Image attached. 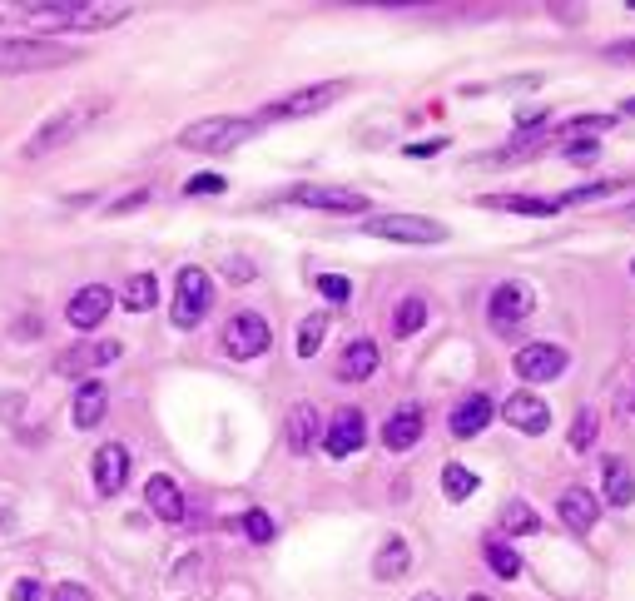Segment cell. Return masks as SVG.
Returning <instances> with one entry per match:
<instances>
[{
	"mask_svg": "<svg viewBox=\"0 0 635 601\" xmlns=\"http://www.w3.org/2000/svg\"><path fill=\"white\" fill-rule=\"evenodd\" d=\"M263 120H239V115H209V120H194L179 130V150H194V154H224V150H239L244 140H254Z\"/></svg>",
	"mask_w": 635,
	"mask_h": 601,
	"instance_id": "1",
	"label": "cell"
},
{
	"mask_svg": "<svg viewBox=\"0 0 635 601\" xmlns=\"http://www.w3.org/2000/svg\"><path fill=\"white\" fill-rule=\"evenodd\" d=\"M95 115H100V105H65V110H55V115L25 140V159H40V154L65 150L70 140H80V135L95 125Z\"/></svg>",
	"mask_w": 635,
	"mask_h": 601,
	"instance_id": "2",
	"label": "cell"
},
{
	"mask_svg": "<svg viewBox=\"0 0 635 601\" xmlns=\"http://www.w3.org/2000/svg\"><path fill=\"white\" fill-rule=\"evenodd\" d=\"M75 60L70 45L55 40H0V75H30V70H55Z\"/></svg>",
	"mask_w": 635,
	"mask_h": 601,
	"instance_id": "3",
	"label": "cell"
},
{
	"mask_svg": "<svg viewBox=\"0 0 635 601\" xmlns=\"http://www.w3.org/2000/svg\"><path fill=\"white\" fill-rule=\"evenodd\" d=\"M348 95V80H328V85H303V90H293V95H283V100H273V105H263V125L268 120H303V115H323L333 100H343Z\"/></svg>",
	"mask_w": 635,
	"mask_h": 601,
	"instance_id": "4",
	"label": "cell"
},
{
	"mask_svg": "<svg viewBox=\"0 0 635 601\" xmlns=\"http://www.w3.org/2000/svg\"><path fill=\"white\" fill-rule=\"evenodd\" d=\"M363 234L392 239V244H447V224L422 219V214H378L363 224Z\"/></svg>",
	"mask_w": 635,
	"mask_h": 601,
	"instance_id": "5",
	"label": "cell"
},
{
	"mask_svg": "<svg viewBox=\"0 0 635 601\" xmlns=\"http://www.w3.org/2000/svg\"><path fill=\"white\" fill-rule=\"evenodd\" d=\"M214 308V279L204 269H179L174 279V323L179 328H199Z\"/></svg>",
	"mask_w": 635,
	"mask_h": 601,
	"instance_id": "6",
	"label": "cell"
},
{
	"mask_svg": "<svg viewBox=\"0 0 635 601\" xmlns=\"http://www.w3.org/2000/svg\"><path fill=\"white\" fill-rule=\"evenodd\" d=\"M224 353L229 358H258V353H268V343H273V333H268V323L258 318V313H234L229 323H224Z\"/></svg>",
	"mask_w": 635,
	"mask_h": 601,
	"instance_id": "7",
	"label": "cell"
},
{
	"mask_svg": "<svg viewBox=\"0 0 635 601\" xmlns=\"http://www.w3.org/2000/svg\"><path fill=\"white\" fill-rule=\"evenodd\" d=\"M288 199L303 209H328V214H368V194L333 189V184H298V189H288Z\"/></svg>",
	"mask_w": 635,
	"mask_h": 601,
	"instance_id": "8",
	"label": "cell"
},
{
	"mask_svg": "<svg viewBox=\"0 0 635 601\" xmlns=\"http://www.w3.org/2000/svg\"><path fill=\"white\" fill-rule=\"evenodd\" d=\"M566 363H571V353L556 348V343H526V348H516V378L521 383H551L556 373H566Z\"/></svg>",
	"mask_w": 635,
	"mask_h": 601,
	"instance_id": "9",
	"label": "cell"
},
{
	"mask_svg": "<svg viewBox=\"0 0 635 601\" xmlns=\"http://www.w3.org/2000/svg\"><path fill=\"white\" fill-rule=\"evenodd\" d=\"M531 308H536V294H531V284H497V294L487 299V318H492V328H516V323H526L531 318Z\"/></svg>",
	"mask_w": 635,
	"mask_h": 601,
	"instance_id": "10",
	"label": "cell"
},
{
	"mask_svg": "<svg viewBox=\"0 0 635 601\" xmlns=\"http://www.w3.org/2000/svg\"><path fill=\"white\" fill-rule=\"evenodd\" d=\"M368 443V418L358 408H343L328 428H323V452L328 457H353V452Z\"/></svg>",
	"mask_w": 635,
	"mask_h": 601,
	"instance_id": "11",
	"label": "cell"
},
{
	"mask_svg": "<svg viewBox=\"0 0 635 601\" xmlns=\"http://www.w3.org/2000/svg\"><path fill=\"white\" fill-rule=\"evenodd\" d=\"M125 358V343L120 338H100V343H75L70 353H60L55 358V368L60 373H90V368H105V363H120Z\"/></svg>",
	"mask_w": 635,
	"mask_h": 601,
	"instance_id": "12",
	"label": "cell"
},
{
	"mask_svg": "<svg viewBox=\"0 0 635 601\" xmlns=\"http://www.w3.org/2000/svg\"><path fill=\"white\" fill-rule=\"evenodd\" d=\"M95 487H100V497H120L129 482V448L125 443H105V448L95 452Z\"/></svg>",
	"mask_w": 635,
	"mask_h": 601,
	"instance_id": "13",
	"label": "cell"
},
{
	"mask_svg": "<svg viewBox=\"0 0 635 601\" xmlns=\"http://www.w3.org/2000/svg\"><path fill=\"white\" fill-rule=\"evenodd\" d=\"M502 418H507L516 433H526V438H541L551 428V413H546V403L536 393H511L507 403H502Z\"/></svg>",
	"mask_w": 635,
	"mask_h": 601,
	"instance_id": "14",
	"label": "cell"
},
{
	"mask_svg": "<svg viewBox=\"0 0 635 601\" xmlns=\"http://www.w3.org/2000/svg\"><path fill=\"white\" fill-rule=\"evenodd\" d=\"M110 308H115V294L105 289V284H90V289H80L75 299H70V308H65V318L85 333V328H100L105 318H110Z\"/></svg>",
	"mask_w": 635,
	"mask_h": 601,
	"instance_id": "15",
	"label": "cell"
},
{
	"mask_svg": "<svg viewBox=\"0 0 635 601\" xmlns=\"http://www.w3.org/2000/svg\"><path fill=\"white\" fill-rule=\"evenodd\" d=\"M492 413H497V403H492L487 393H467V398L452 408L447 428H452V438H477V433L492 423Z\"/></svg>",
	"mask_w": 635,
	"mask_h": 601,
	"instance_id": "16",
	"label": "cell"
},
{
	"mask_svg": "<svg viewBox=\"0 0 635 601\" xmlns=\"http://www.w3.org/2000/svg\"><path fill=\"white\" fill-rule=\"evenodd\" d=\"M105 408H110V388H105L100 378H85V383L75 388V403H70V418H75V428H100V418H105Z\"/></svg>",
	"mask_w": 635,
	"mask_h": 601,
	"instance_id": "17",
	"label": "cell"
},
{
	"mask_svg": "<svg viewBox=\"0 0 635 601\" xmlns=\"http://www.w3.org/2000/svg\"><path fill=\"white\" fill-rule=\"evenodd\" d=\"M144 507H149L159 522H184V497H179L174 477H164V472H154V477L144 482Z\"/></svg>",
	"mask_w": 635,
	"mask_h": 601,
	"instance_id": "18",
	"label": "cell"
},
{
	"mask_svg": "<svg viewBox=\"0 0 635 601\" xmlns=\"http://www.w3.org/2000/svg\"><path fill=\"white\" fill-rule=\"evenodd\" d=\"M422 443V413L407 403V408H397L387 423H382V448L387 452H407Z\"/></svg>",
	"mask_w": 635,
	"mask_h": 601,
	"instance_id": "19",
	"label": "cell"
},
{
	"mask_svg": "<svg viewBox=\"0 0 635 601\" xmlns=\"http://www.w3.org/2000/svg\"><path fill=\"white\" fill-rule=\"evenodd\" d=\"M283 438H288V448H293V452H313V448H318V438H323V423H318V408H308V403H298V408H288V423H283Z\"/></svg>",
	"mask_w": 635,
	"mask_h": 601,
	"instance_id": "20",
	"label": "cell"
},
{
	"mask_svg": "<svg viewBox=\"0 0 635 601\" xmlns=\"http://www.w3.org/2000/svg\"><path fill=\"white\" fill-rule=\"evenodd\" d=\"M378 373V343L373 338H353L348 348H343V358H338V378L343 383H363V378H373Z\"/></svg>",
	"mask_w": 635,
	"mask_h": 601,
	"instance_id": "21",
	"label": "cell"
},
{
	"mask_svg": "<svg viewBox=\"0 0 635 601\" xmlns=\"http://www.w3.org/2000/svg\"><path fill=\"white\" fill-rule=\"evenodd\" d=\"M556 512H561V522L571 527V532H591L596 527V497L586 492V487H566L561 492V502H556Z\"/></svg>",
	"mask_w": 635,
	"mask_h": 601,
	"instance_id": "22",
	"label": "cell"
},
{
	"mask_svg": "<svg viewBox=\"0 0 635 601\" xmlns=\"http://www.w3.org/2000/svg\"><path fill=\"white\" fill-rule=\"evenodd\" d=\"M601 477H606V502L611 507H635V467L621 457H606L601 462Z\"/></svg>",
	"mask_w": 635,
	"mask_h": 601,
	"instance_id": "23",
	"label": "cell"
},
{
	"mask_svg": "<svg viewBox=\"0 0 635 601\" xmlns=\"http://www.w3.org/2000/svg\"><path fill=\"white\" fill-rule=\"evenodd\" d=\"M487 209H507V214H556L561 209V199H531V194H487L482 199Z\"/></svg>",
	"mask_w": 635,
	"mask_h": 601,
	"instance_id": "24",
	"label": "cell"
},
{
	"mask_svg": "<svg viewBox=\"0 0 635 601\" xmlns=\"http://www.w3.org/2000/svg\"><path fill=\"white\" fill-rule=\"evenodd\" d=\"M407 567H412L407 542H402V537H387V542H382V552H378V562H373V577H378V582H392V577H402Z\"/></svg>",
	"mask_w": 635,
	"mask_h": 601,
	"instance_id": "25",
	"label": "cell"
},
{
	"mask_svg": "<svg viewBox=\"0 0 635 601\" xmlns=\"http://www.w3.org/2000/svg\"><path fill=\"white\" fill-rule=\"evenodd\" d=\"M120 303H125L129 313H149L159 303V284L149 274H129L125 284H120Z\"/></svg>",
	"mask_w": 635,
	"mask_h": 601,
	"instance_id": "26",
	"label": "cell"
},
{
	"mask_svg": "<svg viewBox=\"0 0 635 601\" xmlns=\"http://www.w3.org/2000/svg\"><path fill=\"white\" fill-rule=\"evenodd\" d=\"M25 10V20H35V25H75V0H30V5H20Z\"/></svg>",
	"mask_w": 635,
	"mask_h": 601,
	"instance_id": "27",
	"label": "cell"
},
{
	"mask_svg": "<svg viewBox=\"0 0 635 601\" xmlns=\"http://www.w3.org/2000/svg\"><path fill=\"white\" fill-rule=\"evenodd\" d=\"M611 125H616L611 115H576V120L556 125V140H561V145H576V140H586V135H596V140H601Z\"/></svg>",
	"mask_w": 635,
	"mask_h": 601,
	"instance_id": "28",
	"label": "cell"
},
{
	"mask_svg": "<svg viewBox=\"0 0 635 601\" xmlns=\"http://www.w3.org/2000/svg\"><path fill=\"white\" fill-rule=\"evenodd\" d=\"M125 15H129V5H90V0H80L75 30H105V25H120Z\"/></svg>",
	"mask_w": 635,
	"mask_h": 601,
	"instance_id": "29",
	"label": "cell"
},
{
	"mask_svg": "<svg viewBox=\"0 0 635 601\" xmlns=\"http://www.w3.org/2000/svg\"><path fill=\"white\" fill-rule=\"evenodd\" d=\"M442 492H447V502H467L477 492V472L467 462H447L442 467Z\"/></svg>",
	"mask_w": 635,
	"mask_h": 601,
	"instance_id": "30",
	"label": "cell"
},
{
	"mask_svg": "<svg viewBox=\"0 0 635 601\" xmlns=\"http://www.w3.org/2000/svg\"><path fill=\"white\" fill-rule=\"evenodd\" d=\"M487 567H492L502 582H516V577H521V557H516V547L502 542V537H492V542H487Z\"/></svg>",
	"mask_w": 635,
	"mask_h": 601,
	"instance_id": "31",
	"label": "cell"
},
{
	"mask_svg": "<svg viewBox=\"0 0 635 601\" xmlns=\"http://www.w3.org/2000/svg\"><path fill=\"white\" fill-rule=\"evenodd\" d=\"M323 338H328V313H308L298 323V358H313L323 348Z\"/></svg>",
	"mask_w": 635,
	"mask_h": 601,
	"instance_id": "32",
	"label": "cell"
},
{
	"mask_svg": "<svg viewBox=\"0 0 635 601\" xmlns=\"http://www.w3.org/2000/svg\"><path fill=\"white\" fill-rule=\"evenodd\" d=\"M422 323H427V303H422V299H402V303H397V313H392V333H397V338H412Z\"/></svg>",
	"mask_w": 635,
	"mask_h": 601,
	"instance_id": "33",
	"label": "cell"
},
{
	"mask_svg": "<svg viewBox=\"0 0 635 601\" xmlns=\"http://www.w3.org/2000/svg\"><path fill=\"white\" fill-rule=\"evenodd\" d=\"M541 522H536V512L526 507V502H507L502 507V532H511V537H531Z\"/></svg>",
	"mask_w": 635,
	"mask_h": 601,
	"instance_id": "34",
	"label": "cell"
},
{
	"mask_svg": "<svg viewBox=\"0 0 635 601\" xmlns=\"http://www.w3.org/2000/svg\"><path fill=\"white\" fill-rule=\"evenodd\" d=\"M244 532H249V537H254L258 547H263V542H273V537H278V527H273V517H268V512H263V507H254V512H249V517H244Z\"/></svg>",
	"mask_w": 635,
	"mask_h": 601,
	"instance_id": "35",
	"label": "cell"
},
{
	"mask_svg": "<svg viewBox=\"0 0 635 601\" xmlns=\"http://www.w3.org/2000/svg\"><path fill=\"white\" fill-rule=\"evenodd\" d=\"M591 443H596V418H591V413H576V423H571V448L586 452Z\"/></svg>",
	"mask_w": 635,
	"mask_h": 601,
	"instance_id": "36",
	"label": "cell"
},
{
	"mask_svg": "<svg viewBox=\"0 0 635 601\" xmlns=\"http://www.w3.org/2000/svg\"><path fill=\"white\" fill-rule=\"evenodd\" d=\"M318 294H323L328 303H348L353 299V284L338 279V274H323V279H318Z\"/></svg>",
	"mask_w": 635,
	"mask_h": 601,
	"instance_id": "37",
	"label": "cell"
},
{
	"mask_svg": "<svg viewBox=\"0 0 635 601\" xmlns=\"http://www.w3.org/2000/svg\"><path fill=\"white\" fill-rule=\"evenodd\" d=\"M611 189H621V184H611V179H606V184H581V189H571L561 204H591V199H606Z\"/></svg>",
	"mask_w": 635,
	"mask_h": 601,
	"instance_id": "38",
	"label": "cell"
},
{
	"mask_svg": "<svg viewBox=\"0 0 635 601\" xmlns=\"http://www.w3.org/2000/svg\"><path fill=\"white\" fill-rule=\"evenodd\" d=\"M229 184H224V174H194L189 184H184V194H224Z\"/></svg>",
	"mask_w": 635,
	"mask_h": 601,
	"instance_id": "39",
	"label": "cell"
},
{
	"mask_svg": "<svg viewBox=\"0 0 635 601\" xmlns=\"http://www.w3.org/2000/svg\"><path fill=\"white\" fill-rule=\"evenodd\" d=\"M45 592H40V582L35 577H25V582H15V592H10V601H40Z\"/></svg>",
	"mask_w": 635,
	"mask_h": 601,
	"instance_id": "40",
	"label": "cell"
},
{
	"mask_svg": "<svg viewBox=\"0 0 635 601\" xmlns=\"http://www.w3.org/2000/svg\"><path fill=\"white\" fill-rule=\"evenodd\" d=\"M442 150H447V140H422V145H407L412 159H432V154H442Z\"/></svg>",
	"mask_w": 635,
	"mask_h": 601,
	"instance_id": "41",
	"label": "cell"
},
{
	"mask_svg": "<svg viewBox=\"0 0 635 601\" xmlns=\"http://www.w3.org/2000/svg\"><path fill=\"white\" fill-rule=\"evenodd\" d=\"M50 601H90V592H85L80 582H65V587H55V597Z\"/></svg>",
	"mask_w": 635,
	"mask_h": 601,
	"instance_id": "42",
	"label": "cell"
},
{
	"mask_svg": "<svg viewBox=\"0 0 635 601\" xmlns=\"http://www.w3.org/2000/svg\"><path fill=\"white\" fill-rule=\"evenodd\" d=\"M606 55H611V60H631V65H635V40H616V45H606Z\"/></svg>",
	"mask_w": 635,
	"mask_h": 601,
	"instance_id": "43",
	"label": "cell"
},
{
	"mask_svg": "<svg viewBox=\"0 0 635 601\" xmlns=\"http://www.w3.org/2000/svg\"><path fill=\"white\" fill-rule=\"evenodd\" d=\"M229 279H234V284H249V279H254V269H249V264H244V259H239V264H234V269H229Z\"/></svg>",
	"mask_w": 635,
	"mask_h": 601,
	"instance_id": "44",
	"label": "cell"
},
{
	"mask_svg": "<svg viewBox=\"0 0 635 601\" xmlns=\"http://www.w3.org/2000/svg\"><path fill=\"white\" fill-rule=\"evenodd\" d=\"M621 110H626V115H635V95H631V100H626V105H621Z\"/></svg>",
	"mask_w": 635,
	"mask_h": 601,
	"instance_id": "45",
	"label": "cell"
},
{
	"mask_svg": "<svg viewBox=\"0 0 635 601\" xmlns=\"http://www.w3.org/2000/svg\"><path fill=\"white\" fill-rule=\"evenodd\" d=\"M412 601H442V597H432V592H422V597H412Z\"/></svg>",
	"mask_w": 635,
	"mask_h": 601,
	"instance_id": "46",
	"label": "cell"
},
{
	"mask_svg": "<svg viewBox=\"0 0 635 601\" xmlns=\"http://www.w3.org/2000/svg\"><path fill=\"white\" fill-rule=\"evenodd\" d=\"M626 219H635V204H626Z\"/></svg>",
	"mask_w": 635,
	"mask_h": 601,
	"instance_id": "47",
	"label": "cell"
},
{
	"mask_svg": "<svg viewBox=\"0 0 635 601\" xmlns=\"http://www.w3.org/2000/svg\"><path fill=\"white\" fill-rule=\"evenodd\" d=\"M472 601H492V597H472Z\"/></svg>",
	"mask_w": 635,
	"mask_h": 601,
	"instance_id": "48",
	"label": "cell"
}]
</instances>
